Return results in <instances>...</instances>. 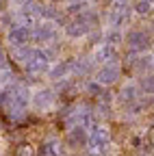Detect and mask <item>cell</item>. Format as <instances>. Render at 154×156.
<instances>
[{
  "label": "cell",
  "instance_id": "26",
  "mask_svg": "<svg viewBox=\"0 0 154 156\" xmlns=\"http://www.w3.org/2000/svg\"><path fill=\"white\" fill-rule=\"evenodd\" d=\"M130 0H113V7H128Z\"/></svg>",
  "mask_w": 154,
  "mask_h": 156
},
{
  "label": "cell",
  "instance_id": "23",
  "mask_svg": "<svg viewBox=\"0 0 154 156\" xmlns=\"http://www.w3.org/2000/svg\"><path fill=\"white\" fill-rule=\"evenodd\" d=\"M85 91H87L89 95L100 98V95L104 93V87H102L100 83H95V80H87V83H85Z\"/></svg>",
  "mask_w": 154,
  "mask_h": 156
},
{
  "label": "cell",
  "instance_id": "5",
  "mask_svg": "<svg viewBox=\"0 0 154 156\" xmlns=\"http://www.w3.org/2000/svg\"><path fill=\"white\" fill-rule=\"evenodd\" d=\"M30 104L35 111H39V113H46L50 111L54 104H56V91H52L50 87H41V89H37L33 95H30Z\"/></svg>",
  "mask_w": 154,
  "mask_h": 156
},
{
  "label": "cell",
  "instance_id": "3",
  "mask_svg": "<svg viewBox=\"0 0 154 156\" xmlns=\"http://www.w3.org/2000/svg\"><path fill=\"white\" fill-rule=\"evenodd\" d=\"M50 54L46 50H39V48H35L33 50V56H30V61L24 65V72L30 74V76H41L50 69Z\"/></svg>",
  "mask_w": 154,
  "mask_h": 156
},
{
  "label": "cell",
  "instance_id": "22",
  "mask_svg": "<svg viewBox=\"0 0 154 156\" xmlns=\"http://www.w3.org/2000/svg\"><path fill=\"white\" fill-rule=\"evenodd\" d=\"M122 41H124V37H122V33L117 28H109L106 30V41L104 44H111V46L117 48V44H122Z\"/></svg>",
  "mask_w": 154,
  "mask_h": 156
},
{
  "label": "cell",
  "instance_id": "6",
  "mask_svg": "<svg viewBox=\"0 0 154 156\" xmlns=\"http://www.w3.org/2000/svg\"><path fill=\"white\" fill-rule=\"evenodd\" d=\"M56 26L52 24V22H39L37 26H33L30 28V41H35V44H50V41H54L56 39Z\"/></svg>",
  "mask_w": 154,
  "mask_h": 156
},
{
  "label": "cell",
  "instance_id": "7",
  "mask_svg": "<svg viewBox=\"0 0 154 156\" xmlns=\"http://www.w3.org/2000/svg\"><path fill=\"white\" fill-rule=\"evenodd\" d=\"M130 17H132V9L130 7H111V11L106 13V22H109L111 28L122 30L124 26H128Z\"/></svg>",
  "mask_w": 154,
  "mask_h": 156
},
{
  "label": "cell",
  "instance_id": "28",
  "mask_svg": "<svg viewBox=\"0 0 154 156\" xmlns=\"http://www.w3.org/2000/svg\"><path fill=\"white\" fill-rule=\"evenodd\" d=\"M11 2H15V5H20V7H22V5H26V2H30V0H11Z\"/></svg>",
  "mask_w": 154,
  "mask_h": 156
},
{
  "label": "cell",
  "instance_id": "19",
  "mask_svg": "<svg viewBox=\"0 0 154 156\" xmlns=\"http://www.w3.org/2000/svg\"><path fill=\"white\" fill-rule=\"evenodd\" d=\"M11 50H13V58L24 67V65L30 61V56H33V50H35V48H30V46H20V48H11Z\"/></svg>",
  "mask_w": 154,
  "mask_h": 156
},
{
  "label": "cell",
  "instance_id": "14",
  "mask_svg": "<svg viewBox=\"0 0 154 156\" xmlns=\"http://www.w3.org/2000/svg\"><path fill=\"white\" fill-rule=\"evenodd\" d=\"M89 141V132L83 126H74L67 130V145L70 147H85Z\"/></svg>",
  "mask_w": 154,
  "mask_h": 156
},
{
  "label": "cell",
  "instance_id": "30",
  "mask_svg": "<svg viewBox=\"0 0 154 156\" xmlns=\"http://www.w3.org/2000/svg\"><path fill=\"white\" fill-rule=\"evenodd\" d=\"M150 61H152V67H154V52H152V56H150Z\"/></svg>",
  "mask_w": 154,
  "mask_h": 156
},
{
  "label": "cell",
  "instance_id": "1",
  "mask_svg": "<svg viewBox=\"0 0 154 156\" xmlns=\"http://www.w3.org/2000/svg\"><path fill=\"white\" fill-rule=\"evenodd\" d=\"M30 89L22 83H15L9 91H7V100H5V106L9 111L11 117H22L28 106H30Z\"/></svg>",
  "mask_w": 154,
  "mask_h": 156
},
{
  "label": "cell",
  "instance_id": "27",
  "mask_svg": "<svg viewBox=\"0 0 154 156\" xmlns=\"http://www.w3.org/2000/svg\"><path fill=\"white\" fill-rule=\"evenodd\" d=\"M5 100H7V91L0 89V106H5Z\"/></svg>",
  "mask_w": 154,
  "mask_h": 156
},
{
  "label": "cell",
  "instance_id": "8",
  "mask_svg": "<svg viewBox=\"0 0 154 156\" xmlns=\"http://www.w3.org/2000/svg\"><path fill=\"white\" fill-rule=\"evenodd\" d=\"M120 76H122L120 65H117V63H109V65H102L98 72H95V78H93V80L100 83L102 87H113L115 83L120 80Z\"/></svg>",
  "mask_w": 154,
  "mask_h": 156
},
{
  "label": "cell",
  "instance_id": "25",
  "mask_svg": "<svg viewBox=\"0 0 154 156\" xmlns=\"http://www.w3.org/2000/svg\"><path fill=\"white\" fill-rule=\"evenodd\" d=\"M9 63H7V52H5V48H2V44H0V69L2 67H7Z\"/></svg>",
  "mask_w": 154,
  "mask_h": 156
},
{
  "label": "cell",
  "instance_id": "21",
  "mask_svg": "<svg viewBox=\"0 0 154 156\" xmlns=\"http://www.w3.org/2000/svg\"><path fill=\"white\" fill-rule=\"evenodd\" d=\"M139 87H141V91H143V93L154 95V74H143Z\"/></svg>",
  "mask_w": 154,
  "mask_h": 156
},
{
  "label": "cell",
  "instance_id": "4",
  "mask_svg": "<svg viewBox=\"0 0 154 156\" xmlns=\"http://www.w3.org/2000/svg\"><path fill=\"white\" fill-rule=\"evenodd\" d=\"M124 41H126V48L132 54H143L152 46V39L145 30H128L124 35Z\"/></svg>",
  "mask_w": 154,
  "mask_h": 156
},
{
  "label": "cell",
  "instance_id": "13",
  "mask_svg": "<svg viewBox=\"0 0 154 156\" xmlns=\"http://www.w3.org/2000/svg\"><path fill=\"white\" fill-rule=\"evenodd\" d=\"M50 80L59 83V80H65L67 76H72V58H63V61H56L54 65H50V69L46 72Z\"/></svg>",
  "mask_w": 154,
  "mask_h": 156
},
{
  "label": "cell",
  "instance_id": "24",
  "mask_svg": "<svg viewBox=\"0 0 154 156\" xmlns=\"http://www.w3.org/2000/svg\"><path fill=\"white\" fill-rule=\"evenodd\" d=\"M15 156H37V152L30 143H20L15 147Z\"/></svg>",
  "mask_w": 154,
  "mask_h": 156
},
{
  "label": "cell",
  "instance_id": "10",
  "mask_svg": "<svg viewBox=\"0 0 154 156\" xmlns=\"http://www.w3.org/2000/svg\"><path fill=\"white\" fill-rule=\"evenodd\" d=\"M91 30H93V28L85 22L81 15H74L70 22L65 24V35H67L70 39H81V37H87Z\"/></svg>",
  "mask_w": 154,
  "mask_h": 156
},
{
  "label": "cell",
  "instance_id": "31",
  "mask_svg": "<svg viewBox=\"0 0 154 156\" xmlns=\"http://www.w3.org/2000/svg\"><path fill=\"white\" fill-rule=\"evenodd\" d=\"M72 2H76V0H72Z\"/></svg>",
  "mask_w": 154,
  "mask_h": 156
},
{
  "label": "cell",
  "instance_id": "15",
  "mask_svg": "<svg viewBox=\"0 0 154 156\" xmlns=\"http://www.w3.org/2000/svg\"><path fill=\"white\" fill-rule=\"evenodd\" d=\"M37 156H65V145L59 139H48L41 143Z\"/></svg>",
  "mask_w": 154,
  "mask_h": 156
},
{
  "label": "cell",
  "instance_id": "18",
  "mask_svg": "<svg viewBox=\"0 0 154 156\" xmlns=\"http://www.w3.org/2000/svg\"><path fill=\"white\" fill-rule=\"evenodd\" d=\"M13 85H15V72L7 65V67L0 69V89H2V91H9Z\"/></svg>",
  "mask_w": 154,
  "mask_h": 156
},
{
  "label": "cell",
  "instance_id": "16",
  "mask_svg": "<svg viewBox=\"0 0 154 156\" xmlns=\"http://www.w3.org/2000/svg\"><path fill=\"white\" fill-rule=\"evenodd\" d=\"M120 102L126 104V106H134L139 102V87L134 83H126L120 91Z\"/></svg>",
  "mask_w": 154,
  "mask_h": 156
},
{
  "label": "cell",
  "instance_id": "20",
  "mask_svg": "<svg viewBox=\"0 0 154 156\" xmlns=\"http://www.w3.org/2000/svg\"><path fill=\"white\" fill-rule=\"evenodd\" d=\"M154 2L152 0H134L132 2V13H137V15H148L152 11Z\"/></svg>",
  "mask_w": 154,
  "mask_h": 156
},
{
  "label": "cell",
  "instance_id": "17",
  "mask_svg": "<svg viewBox=\"0 0 154 156\" xmlns=\"http://www.w3.org/2000/svg\"><path fill=\"white\" fill-rule=\"evenodd\" d=\"M37 11H39V17L44 22H54V20H61V11L54 5H37Z\"/></svg>",
  "mask_w": 154,
  "mask_h": 156
},
{
  "label": "cell",
  "instance_id": "12",
  "mask_svg": "<svg viewBox=\"0 0 154 156\" xmlns=\"http://www.w3.org/2000/svg\"><path fill=\"white\" fill-rule=\"evenodd\" d=\"M93 69H95L93 56H76V58H72V74L74 76L85 78V76H91Z\"/></svg>",
  "mask_w": 154,
  "mask_h": 156
},
{
  "label": "cell",
  "instance_id": "11",
  "mask_svg": "<svg viewBox=\"0 0 154 156\" xmlns=\"http://www.w3.org/2000/svg\"><path fill=\"white\" fill-rule=\"evenodd\" d=\"M30 41V28L26 26H13L7 30V44L11 48H20V46H26Z\"/></svg>",
  "mask_w": 154,
  "mask_h": 156
},
{
  "label": "cell",
  "instance_id": "29",
  "mask_svg": "<svg viewBox=\"0 0 154 156\" xmlns=\"http://www.w3.org/2000/svg\"><path fill=\"white\" fill-rule=\"evenodd\" d=\"M5 5H7V0H0V11H5Z\"/></svg>",
  "mask_w": 154,
  "mask_h": 156
},
{
  "label": "cell",
  "instance_id": "9",
  "mask_svg": "<svg viewBox=\"0 0 154 156\" xmlns=\"http://www.w3.org/2000/svg\"><path fill=\"white\" fill-rule=\"evenodd\" d=\"M93 61L100 63V65H109V63H120V52L115 46L111 44H100L98 48L93 50Z\"/></svg>",
  "mask_w": 154,
  "mask_h": 156
},
{
  "label": "cell",
  "instance_id": "2",
  "mask_svg": "<svg viewBox=\"0 0 154 156\" xmlns=\"http://www.w3.org/2000/svg\"><path fill=\"white\" fill-rule=\"evenodd\" d=\"M111 141H113L111 139V130L106 126H98V124H95L91 128V132H89L87 145H89V152L93 156H102V154H106L111 150Z\"/></svg>",
  "mask_w": 154,
  "mask_h": 156
}]
</instances>
